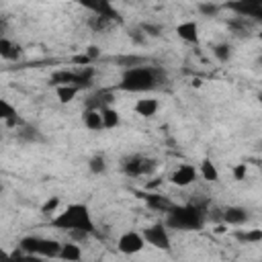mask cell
I'll return each instance as SVG.
<instances>
[{
	"instance_id": "1",
	"label": "cell",
	"mask_w": 262,
	"mask_h": 262,
	"mask_svg": "<svg viewBox=\"0 0 262 262\" xmlns=\"http://www.w3.org/2000/svg\"><path fill=\"white\" fill-rule=\"evenodd\" d=\"M164 80H166V72L160 66H139V68L123 70L117 88L125 92H149L158 88V84H162Z\"/></svg>"
},
{
	"instance_id": "2",
	"label": "cell",
	"mask_w": 262,
	"mask_h": 262,
	"mask_svg": "<svg viewBox=\"0 0 262 262\" xmlns=\"http://www.w3.org/2000/svg\"><path fill=\"white\" fill-rule=\"evenodd\" d=\"M51 225L57 227V229H63V231H84V233H92L94 231V221H92V215L88 211L86 205L82 203H72L68 205L61 213H57L53 219H51Z\"/></svg>"
},
{
	"instance_id": "3",
	"label": "cell",
	"mask_w": 262,
	"mask_h": 262,
	"mask_svg": "<svg viewBox=\"0 0 262 262\" xmlns=\"http://www.w3.org/2000/svg\"><path fill=\"white\" fill-rule=\"evenodd\" d=\"M205 223V213L196 205H174L166 213L164 225L170 229H182V231H192L201 229Z\"/></svg>"
},
{
	"instance_id": "4",
	"label": "cell",
	"mask_w": 262,
	"mask_h": 262,
	"mask_svg": "<svg viewBox=\"0 0 262 262\" xmlns=\"http://www.w3.org/2000/svg\"><path fill=\"white\" fill-rule=\"evenodd\" d=\"M156 168H158V162L154 158L129 156L123 160V172L127 176H145V174H151Z\"/></svg>"
},
{
	"instance_id": "5",
	"label": "cell",
	"mask_w": 262,
	"mask_h": 262,
	"mask_svg": "<svg viewBox=\"0 0 262 262\" xmlns=\"http://www.w3.org/2000/svg\"><path fill=\"white\" fill-rule=\"evenodd\" d=\"M166 229L168 227L164 223H154V225L145 227L141 235H143L145 244H149V246H154L158 250H170V235H168Z\"/></svg>"
},
{
	"instance_id": "6",
	"label": "cell",
	"mask_w": 262,
	"mask_h": 262,
	"mask_svg": "<svg viewBox=\"0 0 262 262\" xmlns=\"http://www.w3.org/2000/svg\"><path fill=\"white\" fill-rule=\"evenodd\" d=\"M145 248V239L139 231H125L119 239H117V250L125 256H133L139 254Z\"/></svg>"
},
{
	"instance_id": "7",
	"label": "cell",
	"mask_w": 262,
	"mask_h": 262,
	"mask_svg": "<svg viewBox=\"0 0 262 262\" xmlns=\"http://www.w3.org/2000/svg\"><path fill=\"white\" fill-rule=\"evenodd\" d=\"M225 8L237 12V16L242 18H254V20H260L262 16V4L260 2H246V0H239V2H227Z\"/></svg>"
},
{
	"instance_id": "8",
	"label": "cell",
	"mask_w": 262,
	"mask_h": 262,
	"mask_svg": "<svg viewBox=\"0 0 262 262\" xmlns=\"http://www.w3.org/2000/svg\"><path fill=\"white\" fill-rule=\"evenodd\" d=\"M196 180V168L192 164H180L172 174H170V182L174 186H188Z\"/></svg>"
},
{
	"instance_id": "9",
	"label": "cell",
	"mask_w": 262,
	"mask_h": 262,
	"mask_svg": "<svg viewBox=\"0 0 262 262\" xmlns=\"http://www.w3.org/2000/svg\"><path fill=\"white\" fill-rule=\"evenodd\" d=\"M115 100L113 92L111 90H96L94 94H90L86 98V108H92V111H102L106 106H111V102Z\"/></svg>"
},
{
	"instance_id": "10",
	"label": "cell",
	"mask_w": 262,
	"mask_h": 262,
	"mask_svg": "<svg viewBox=\"0 0 262 262\" xmlns=\"http://www.w3.org/2000/svg\"><path fill=\"white\" fill-rule=\"evenodd\" d=\"M0 57L6 61H18L23 57V47L12 43L8 37H0Z\"/></svg>"
},
{
	"instance_id": "11",
	"label": "cell",
	"mask_w": 262,
	"mask_h": 262,
	"mask_svg": "<svg viewBox=\"0 0 262 262\" xmlns=\"http://www.w3.org/2000/svg\"><path fill=\"white\" fill-rule=\"evenodd\" d=\"M248 209H244V207H237V205H231V207H227L225 211H223V215H221V219L227 223V225H242V223H246L248 221Z\"/></svg>"
},
{
	"instance_id": "12",
	"label": "cell",
	"mask_w": 262,
	"mask_h": 262,
	"mask_svg": "<svg viewBox=\"0 0 262 262\" xmlns=\"http://www.w3.org/2000/svg\"><path fill=\"white\" fill-rule=\"evenodd\" d=\"M88 8L96 14V16H102V18H106L108 23H113V20H121V14H119V10L111 4V2H106V0H102V2H98V4H88Z\"/></svg>"
},
{
	"instance_id": "13",
	"label": "cell",
	"mask_w": 262,
	"mask_h": 262,
	"mask_svg": "<svg viewBox=\"0 0 262 262\" xmlns=\"http://www.w3.org/2000/svg\"><path fill=\"white\" fill-rule=\"evenodd\" d=\"M176 35L186 43H199V25L194 20H184L176 27Z\"/></svg>"
},
{
	"instance_id": "14",
	"label": "cell",
	"mask_w": 262,
	"mask_h": 262,
	"mask_svg": "<svg viewBox=\"0 0 262 262\" xmlns=\"http://www.w3.org/2000/svg\"><path fill=\"white\" fill-rule=\"evenodd\" d=\"M59 250H61V244H59L57 239L41 237V239H39L37 256H41V258H57V256H59Z\"/></svg>"
},
{
	"instance_id": "15",
	"label": "cell",
	"mask_w": 262,
	"mask_h": 262,
	"mask_svg": "<svg viewBox=\"0 0 262 262\" xmlns=\"http://www.w3.org/2000/svg\"><path fill=\"white\" fill-rule=\"evenodd\" d=\"M158 100L156 98H139L137 102H135V106H133V111L139 115V117H145V119H149V117H154L156 113H158Z\"/></svg>"
},
{
	"instance_id": "16",
	"label": "cell",
	"mask_w": 262,
	"mask_h": 262,
	"mask_svg": "<svg viewBox=\"0 0 262 262\" xmlns=\"http://www.w3.org/2000/svg\"><path fill=\"white\" fill-rule=\"evenodd\" d=\"M51 84L55 86H76L78 84V74L72 70H57L51 74Z\"/></svg>"
},
{
	"instance_id": "17",
	"label": "cell",
	"mask_w": 262,
	"mask_h": 262,
	"mask_svg": "<svg viewBox=\"0 0 262 262\" xmlns=\"http://www.w3.org/2000/svg\"><path fill=\"white\" fill-rule=\"evenodd\" d=\"M82 123L86 129L90 131H102V117H100V111H92V108H84L82 113Z\"/></svg>"
},
{
	"instance_id": "18",
	"label": "cell",
	"mask_w": 262,
	"mask_h": 262,
	"mask_svg": "<svg viewBox=\"0 0 262 262\" xmlns=\"http://www.w3.org/2000/svg\"><path fill=\"white\" fill-rule=\"evenodd\" d=\"M63 262H78L82 258V250L76 242H68V244H61V250H59V256Z\"/></svg>"
},
{
	"instance_id": "19",
	"label": "cell",
	"mask_w": 262,
	"mask_h": 262,
	"mask_svg": "<svg viewBox=\"0 0 262 262\" xmlns=\"http://www.w3.org/2000/svg\"><path fill=\"white\" fill-rule=\"evenodd\" d=\"M143 199H145L147 207H151V209H156V211H164V213H168V211L174 207V203L168 201V199L162 196V194H145Z\"/></svg>"
},
{
	"instance_id": "20",
	"label": "cell",
	"mask_w": 262,
	"mask_h": 262,
	"mask_svg": "<svg viewBox=\"0 0 262 262\" xmlns=\"http://www.w3.org/2000/svg\"><path fill=\"white\" fill-rule=\"evenodd\" d=\"M199 172H201V176H203L205 180H209V182H217V180H219V170H217V166L213 164V160H209V158H205V160L199 164Z\"/></svg>"
},
{
	"instance_id": "21",
	"label": "cell",
	"mask_w": 262,
	"mask_h": 262,
	"mask_svg": "<svg viewBox=\"0 0 262 262\" xmlns=\"http://www.w3.org/2000/svg\"><path fill=\"white\" fill-rule=\"evenodd\" d=\"M100 117H102V127H104V129H115V127H119V123H121L119 111L113 108V106L102 108V111H100Z\"/></svg>"
},
{
	"instance_id": "22",
	"label": "cell",
	"mask_w": 262,
	"mask_h": 262,
	"mask_svg": "<svg viewBox=\"0 0 262 262\" xmlns=\"http://www.w3.org/2000/svg\"><path fill=\"white\" fill-rule=\"evenodd\" d=\"M78 92H80L78 86H55V96H57V100L63 102V104H66V102H72Z\"/></svg>"
},
{
	"instance_id": "23",
	"label": "cell",
	"mask_w": 262,
	"mask_h": 262,
	"mask_svg": "<svg viewBox=\"0 0 262 262\" xmlns=\"http://www.w3.org/2000/svg\"><path fill=\"white\" fill-rule=\"evenodd\" d=\"M39 239H41V237H37V235H25V237L18 242V250H20L23 254H37V250H39Z\"/></svg>"
},
{
	"instance_id": "24",
	"label": "cell",
	"mask_w": 262,
	"mask_h": 262,
	"mask_svg": "<svg viewBox=\"0 0 262 262\" xmlns=\"http://www.w3.org/2000/svg\"><path fill=\"white\" fill-rule=\"evenodd\" d=\"M117 63L123 66V70H131V68L145 66V59L139 57V55H119V57H117Z\"/></svg>"
},
{
	"instance_id": "25",
	"label": "cell",
	"mask_w": 262,
	"mask_h": 262,
	"mask_svg": "<svg viewBox=\"0 0 262 262\" xmlns=\"http://www.w3.org/2000/svg\"><path fill=\"white\" fill-rule=\"evenodd\" d=\"M235 239L248 242V244H258L262 239V229H246V231H235Z\"/></svg>"
},
{
	"instance_id": "26",
	"label": "cell",
	"mask_w": 262,
	"mask_h": 262,
	"mask_svg": "<svg viewBox=\"0 0 262 262\" xmlns=\"http://www.w3.org/2000/svg\"><path fill=\"white\" fill-rule=\"evenodd\" d=\"M18 135H20V139H23V141H43V135H41V133H39V129H35V127L20 125Z\"/></svg>"
},
{
	"instance_id": "27",
	"label": "cell",
	"mask_w": 262,
	"mask_h": 262,
	"mask_svg": "<svg viewBox=\"0 0 262 262\" xmlns=\"http://www.w3.org/2000/svg\"><path fill=\"white\" fill-rule=\"evenodd\" d=\"M88 168L92 174H104L106 172V160L102 156H92L88 160Z\"/></svg>"
},
{
	"instance_id": "28",
	"label": "cell",
	"mask_w": 262,
	"mask_h": 262,
	"mask_svg": "<svg viewBox=\"0 0 262 262\" xmlns=\"http://www.w3.org/2000/svg\"><path fill=\"white\" fill-rule=\"evenodd\" d=\"M227 27H229L233 33L244 35V33L248 31V27H250V20H248V18H242V16H235V18H231V20L227 23Z\"/></svg>"
},
{
	"instance_id": "29",
	"label": "cell",
	"mask_w": 262,
	"mask_h": 262,
	"mask_svg": "<svg viewBox=\"0 0 262 262\" xmlns=\"http://www.w3.org/2000/svg\"><path fill=\"white\" fill-rule=\"evenodd\" d=\"M213 55L219 61H227L231 57V45L229 43H217V45H213Z\"/></svg>"
},
{
	"instance_id": "30",
	"label": "cell",
	"mask_w": 262,
	"mask_h": 262,
	"mask_svg": "<svg viewBox=\"0 0 262 262\" xmlns=\"http://www.w3.org/2000/svg\"><path fill=\"white\" fill-rule=\"evenodd\" d=\"M14 115H16V108H14L8 100L0 98V121H8V119L14 117Z\"/></svg>"
},
{
	"instance_id": "31",
	"label": "cell",
	"mask_w": 262,
	"mask_h": 262,
	"mask_svg": "<svg viewBox=\"0 0 262 262\" xmlns=\"http://www.w3.org/2000/svg\"><path fill=\"white\" fill-rule=\"evenodd\" d=\"M139 29H141V33L145 37H160L162 35V27L160 25H154V23H141Z\"/></svg>"
},
{
	"instance_id": "32",
	"label": "cell",
	"mask_w": 262,
	"mask_h": 262,
	"mask_svg": "<svg viewBox=\"0 0 262 262\" xmlns=\"http://www.w3.org/2000/svg\"><path fill=\"white\" fill-rule=\"evenodd\" d=\"M196 8H199V12H201L203 16H215L221 6H219V4H213V2H201Z\"/></svg>"
},
{
	"instance_id": "33",
	"label": "cell",
	"mask_w": 262,
	"mask_h": 262,
	"mask_svg": "<svg viewBox=\"0 0 262 262\" xmlns=\"http://www.w3.org/2000/svg\"><path fill=\"white\" fill-rule=\"evenodd\" d=\"M88 25H90V29H94V31H102V29H106L111 23H108L106 18H102V16L92 14V16H90V20H88Z\"/></svg>"
},
{
	"instance_id": "34",
	"label": "cell",
	"mask_w": 262,
	"mask_h": 262,
	"mask_svg": "<svg viewBox=\"0 0 262 262\" xmlns=\"http://www.w3.org/2000/svg\"><path fill=\"white\" fill-rule=\"evenodd\" d=\"M57 207H59V196H49V199L43 203L41 213H43V215H49V213H53Z\"/></svg>"
},
{
	"instance_id": "35",
	"label": "cell",
	"mask_w": 262,
	"mask_h": 262,
	"mask_svg": "<svg viewBox=\"0 0 262 262\" xmlns=\"http://www.w3.org/2000/svg\"><path fill=\"white\" fill-rule=\"evenodd\" d=\"M129 39H131L133 43L141 45V43H145V39H147V37L141 33V29H139V27H135V29H131V31H129Z\"/></svg>"
},
{
	"instance_id": "36",
	"label": "cell",
	"mask_w": 262,
	"mask_h": 262,
	"mask_svg": "<svg viewBox=\"0 0 262 262\" xmlns=\"http://www.w3.org/2000/svg\"><path fill=\"white\" fill-rule=\"evenodd\" d=\"M84 53L88 55V59H90V61H96V59L100 57V47H98V45H88Z\"/></svg>"
},
{
	"instance_id": "37",
	"label": "cell",
	"mask_w": 262,
	"mask_h": 262,
	"mask_svg": "<svg viewBox=\"0 0 262 262\" xmlns=\"http://www.w3.org/2000/svg\"><path fill=\"white\" fill-rule=\"evenodd\" d=\"M72 61H74L76 66H80V68H86V66H90V63H92L84 51H82V53H78V55H74V57H72Z\"/></svg>"
},
{
	"instance_id": "38",
	"label": "cell",
	"mask_w": 262,
	"mask_h": 262,
	"mask_svg": "<svg viewBox=\"0 0 262 262\" xmlns=\"http://www.w3.org/2000/svg\"><path fill=\"white\" fill-rule=\"evenodd\" d=\"M246 174H248L246 164H237V166H233V178H235V180H246Z\"/></svg>"
},
{
	"instance_id": "39",
	"label": "cell",
	"mask_w": 262,
	"mask_h": 262,
	"mask_svg": "<svg viewBox=\"0 0 262 262\" xmlns=\"http://www.w3.org/2000/svg\"><path fill=\"white\" fill-rule=\"evenodd\" d=\"M0 262H14L12 252H6L4 248H0Z\"/></svg>"
},
{
	"instance_id": "40",
	"label": "cell",
	"mask_w": 262,
	"mask_h": 262,
	"mask_svg": "<svg viewBox=\"0 0 262 262\" xmlns=\"http://www.w3.org/2000/svg\"><path fill=\"white\" fill-rule=\"evenodd\" d=\"M4 33H6V20H4V18H0V37H6Z\"/></svg>"
}]
</instances>
